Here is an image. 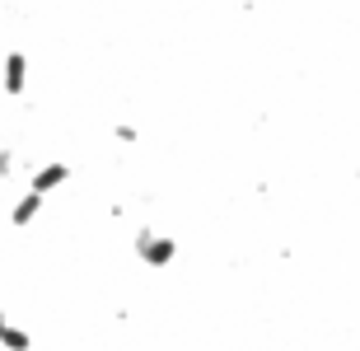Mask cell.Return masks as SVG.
<instances>
[{"label":"cell","mask_w":360,"mask_h":351,"mask_svg":"<svg viewBox=\"0 0 360 351\" xmlns=\"http://www.w3.org/2000/svg\"><path fill=\"white\" fill-rule=\"evenodd\" d=\"M131 253L146 262V267H169L178 257V243L169 239L164 230H150V225H141L136 230V239H131Z\"/></svg>","instance_id":"6da1fadb"},{"label":"cell","mask_w":360,"mask_h":351,"mask_svg":"<svg viewBox=\"0 0 360 351\" xmlns=\"http://www.w3.org/2000/svg\"><path fill=\"white\" fill-rule=\"evenodd\" d=\"M0 89H5L10 98H19L28 89V56L19 52V47H10L5 61H0Z\"/></svg>","instance_id":"7a4b0ae2"},{"label":"cell","mask_w":360,"mask_h":351,"mask_svg":"<svg viewBox=\"0 0 360 351\" xmlns=\"http://www.w3.org/2000/svg\"><path fill=\"white\" fill-rule=\"evenodd\" d=\"M70 183V164H61V160H47V164H38L33 169V178H28V192H56V188H66Z\"/></svg>","instance_id":"3957f363"},{"label":"cell","mask_w":360,"mask_h":351,"mask_svg":"<svg viewBox=\"0 0 360 351\" xmlns=\"http://www.w3.org/2000/svg\"><path fill=\"white\" fill-rule=\"evenodd\" d=\"M42 206H47V197H42V192H24V197L10 206V225H14V230H28V225L42 216Z\"/></svg>","instance_id":"277c9868"},{"label":"cell","mask_w":360,"mask_h":351,"mask_svg":"<svg viewBox=\"0 0 360 351\" xmlns=\"http://www.w3.org/2000/svg\"><path fill=\"white\" fill-rule=\"evenodd\" d=\"M0 347H5V351H33V338H28V333H24V328H5V333H0Z\"/></svg>","instance_id":"5b68a950"},{"label":"cell","mask_w":360,"mask_h":351,"mask_svg":"<svg viewBox=\"0 0 360 351\" xmlns=\"http://www.w3.org/2000/svg\"><path fill=\"white\" fill-rule=\"evenodd\" d=\"M19 160H14V150H0V178H14Z\"/></svg>","instance_id":"8992f818"},{"label":"cell","mask_w":360,"mask_h":351,"mask_svg":"<svg viewBox=\"0 0 360 351\" xmlns=\"http://www.w3.org/2000/svg\"><path fill=\"white\" fill-rule=\"evenodd\" d=\"M112 136H117L122 146H136V127H127V122H117V127H112Z\"/></svg>","instance_id":"52a82bcc"},{"label":"cell","mask_w":360,"mask_h":351,"mask_svg":"<svg viewBox=\"0 0 360 351\" xmlns=\"http://www.w3.org/2000/svg\"><path fill=\"white\" fill-rule=\"evenodd\" d=\"M5 328H10V319H5V309H0V333H5Z\"/></svg>","instance_id":"ba28073f"},{"label":"cell","mask_w":360,"mask_h":351,"mask_svg":"<svg viewBox=\"0 0 360 351\" xmlns=\"http://www.w3.org/2000/svg\"><path fill=\"white\" fill-rule=\"evenodd\" d=\"M356 183H360V164H356Z\"/></svg>","instance_id":"9c48e42d"}]
</instances>
